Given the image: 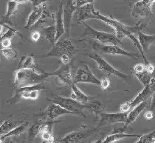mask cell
Instances as JSON below:
<instances>
[{"mask_svg": "<svg viewBox=\"0 0 155 143\" xmlns=\"http://www.w3.org/2000/svg\"><path fill=\"white\" fill-rule=\"evenodd\" d=\"M1 53L8 60H13L18 56L17 50L11 47L8 48H2Z\"/></svg>", "mask_w": 155, "mask_h": 143, "instance_id": "obj_30", "label": "cell"}, {"mask_svg": "<svg viewBox=\"0 0 155 143\" xmlns=\"http://www.w3.org/2000/svg\"><path fill=\"white\" fill-rule=\"evenodd\" d=\"M155 131L149 134H144L139 138V140L136 143H153V141L155 139L154 137Z\"/></svg>", "mask_w": 155, "mask_h": 143, "instance_id": "obj_31", "label": "cell"}, {"mask_svg": "<svg viewBox=\"0 0 155 143\" xmlns=\"http://www.w3.org/2000/svg\"><path fill=\"white\" fill-rule=\"evenodd\" d=\"M58 122L54 121H48V122H41V123L35 124L32 126L28 131V137L30 142H33L34 139L38 135H41L45 131L48 129H53V125Z\"/></svg>", "mask_w": 155, "mask_h": 143, "instance_id": "obj_14", "label": "cell"}, {"mask_svg": "<svg viewBox=\"0 0 155 143\" xmlns=\"http://www.w3.org/2000/svg\"><path fill=\"white\" fill-rule=\"evenodd\" d=\"M87 55L90 58L95 60L96 63H97L98 68L101 70L102 71L105 72V73L109 75H112L114 76V77H118V78L122 79V80H126V81H127L130 78V76L125 74V73H122V72L119 71L118 70L114 68L109 62H107L103 57L101 56L99 54H97V53H87Z\"/></svg>", "mask_w": 155, "mask_h": 143, "instance_id": "obj_6", "label": "cell"}, {"mask_svg": "<svg viewBox=\"0 0 155 143\" xmlns=\"http://www.w3.org/2000/svg\"><path fill=\"white\" fill-rule=\"evenodd\" d=\"M16 2L18 3V4H23V3L28 2H30V0H14Z\"/></svg>", "mask_w": 155, "mask_h": 143, "instance_id": "obj_44", "label": "cell"}, {"mask_svg": "<svg viewBox=\"0 0 155 143\" xmlns=\"http://www.w3.org/2000/svg\"><path fill=\"white\" fill-rule=\"evenodd\" d=\"M99 128V126L96 128L83 127L81 130L72 131L67 134L63 139L60 140V142L64 143H78L83 141L84 139L90 137Z\"/></svg>", "mask_w": 155, "mask_h": 143, "instance_id": "obj_8", "label": "cell"}, {"mask_svg": "<svg viewBox=\"0 0 155 143\" xmlns=\"http://www.w3.org/2000/svg\"><path fill=\"white\" fill-rule=\"evenodd\" d=\"M153 84V83H152ZM153 94V88L152 85H148L143 88V90L140 93L138 94V95L133 100L129 101V104H130L131 109H133L136 106L140 105L143 102H146L148 100L151 96H152Z\"/></svg>", "mask_w": 155, "mask_h": 143, "instance_id": "obj_16", "label": "cell"}, {"mask_svg": "<svg viewBox=\"0 0 155 143\" xmlns=\"http://www.w3.org/2000/svg\"><path fill=\"white\" fill-rule=\"evenodd\" d=\"M28 124H29V122H25L23 124H20V125L16 126L15 128H13V130H11L10 132H8V134H4V135H2L1 141H2L3 139H6V138L11 137H16V136L21 135V134H22L23 133L26 131L27 128L28 127Z\"/></svg>", "mask_w": 155, "mask_h": 143, "instance_id": "obj_23", "label": "cell"}, {"mask_svg": "<svg viewBox=\"0 0 155 143\" xmlns=\"http://www.w3.org/2000/svg\"><path fill=\"white\" fill-rule=\"evenodd\" d=\"M50 76H55L58 77L61 82L65 85H68L69 87H71V85H73V77H72L71 70L69 65H61V66L57 70H55L53 73H50Z\"/></svg>", "mask_w": 155, "mask_h": 143, "instance_id": "obj_13", "label": "cell"}, {"mask_svg": "<svg viewBox=\"0 0 155 143\" xmlns=\"http://www.w3.org/2000/svg\"><path fill=\"white\" fill-rule=\"evenodd\" d=\"M44 143H47V142H44Z\"/></svg>", "mask_w": 155, "mask_h": 143, "instance_id": "obj_47", "label": "cell"}, {"mask_svg": "<svg viewBox=\"0 0 155 143\" xmlns=\"http://www.w3.org/2000/svg\"><path fill=\"white\" fill-rule=\"evenodd\" d=\"M146 70V65L143 64H137L134 67V73H140Z\"/></svg>", "mask_w": 155, "mask_h": 143, "instance_id": "obj_34", "label": "cell"}, {"mask_svg": "<svg viewBox=\"0 0 155 143\" xmlns=\"http://www.w3.org/2000/svg\"><path fill=\"white\" fill-rule=\"evenodd\" d=\"M44 36H45L47 40L50 42V44L54 45L56 43V29L55 25H50L43 28Z\"/></svg>", "mask_w": 155, "mask_h": 143, "instance_id": "obj_24", "label": "cell"}, {"mask_svg": "<svg viewBox=\"0 0 155 143\" xmlns=\"http://www.w3.org/2000/svg\"><path fill=\"white\" fill-rule=\"evenodd\" d=\"M151 74H152V73H149L146 70H145V71L142 72V73H134V75L137 77V80L144 85V87L148 86V85H152V83L154 82V80H153Z\"/></svg>", "mask_w": 155, "mask_h": 143, "instance_id": "obj_25", "label": "cell"}, {"mask_svg": "<svg viewBox=\"0 0 155 143\" xmlns=\"http://www.w3.org/2000/svg\"><path fill=\"white\" fill-rule=\"evenodd\" d=\"M73 81L75 84L91 83L101 87V80L97 79L92 73L87 65H82L79 67L73 77Z\"/></svg>", "mask_w": 155, "mask_h": 143, "instance_id": "obj_7", "label": "cell"}, {"mask_svg": "<svg viewBox=\"0 0 155 143\" xmlns=\"http://www.w3.org/2000/svg\"><path fill=\"white\" fill-rule=\"evenodd\" d=\"M4 26L8 28V31H7L5 33L1 35V40L4 39H11V38H12L13 36H15V35L18 33V32L16 31L14 28H11L9 25H4Z\"/></svg>", "mask_w": 155, "mask_h": 143, "instance_id": "obj_32", "label": "cell"}, {"mask_svg": "<svg viewBox=\"0 0 155 143\" xmlns=\"http://www.w3.org/2000/svg\"><path fill=\"white\" fill-rule=\"evenodd\" d=\"M21 68H36V65L34 62V59L32 56H22L18 64V69Z\"/></svg>", "mask_w": 155, "mask_h": 143, "instance_id": "obj_27", "label": "cell"}, {"mask_svg": "<svg viewBox=\"0 0 155 143\" xmlns=\"http://www.w3.org/2000/svg\"><path fill=\"white\" fill-rule=\"evenodd\" d=\"M128 113H116V114H108V113L102 112L100 114V122L98 126L101 127L104 125H109L115 123H125L127 118Z\"/></svg>", "mask_w": 155, "mask_h": 143, "instance_id": "obj_11", "label": "cell"}, {"mask_svg": "<svg viewBox=\"0 0 155 143\" xmlns=\"http://www.w3.org/2000/svg\"><path fill=\"white\" fill-rule=\"evenodd\" d=\"M5 139V140L4 141V142H1V143H13L12 141H11V139H10V137H8V138H6V139Z\"/></svg>", "mask_w": 155, "mask_h": 143, "instance_id": "obj_45", "label": "cell"}, {"mask_svg": "<svg viewBox=\"0 0 155 143\" xmlns=\"http://www.w3.org/2000/svg\"><path fill=\"white\" fill-rule=\"evenodd\" d=\"M50 73H38L35 69L21 68L15 73L14 86L16 88H21L32 85L44 83L49 77Z\"/></svg>", "mask_w": 155, "mask_h": 143, "instance_id": "obj_1", "label": "cell"}, {"mask_svg": "<svg viewBox=\"0 0 155 143\" xmlns=\"http://www.w3.org/2000/svg\"><path fill=\"white\" fill-rule=\"evenodd\" d=\"M72 57L68 56V55H64L63 56H61L60 58V61L61 65H69L70 61H71Z\"/></svg>", "mask_w": 155, "mask_h": 143, "instance_id": "obj_35", "label": "cell"}, {"mask_svg": "<svg viewBox=\"0 0 155 143\" xmlns=\"http://www.w3.org/2000/svg\"><path fill=\"white\" fill-rule=\"evenodd\" d=\"M47 1H48V0H30V2H32V5H33V7L34 8H38V7L43 5Z\"/></svg>", "mask_w": 155, "mask_h": 143, "instance_id": "obj_37", "label": "cell"}, {"mask_svg": "<svg viewBox=\"0 0 155 143\" xmlns=\"http://www.w3.org/2000/svg\"><path fill=\"white\" fill-rule=\"evenodd\" d=\"M110 86V81L107 78H103L101 80V87L104 90L107 89L108 87Z\"/></svg>", "mask_w": 155, "mask_h": 143, "instance_id": "obj_36", "label": "cell"}, {"mask_svg": "<svg viewBox=\"0 0 155 143\" xmlns=\"http://www.w3.org/2000/svg\"><path fill=\"white\" fill-rule=\"evenodd\" d=\"M83 24L85 27V32L84 35L90 36L91 38L95 39L100 43L104 44H109V45H123L122 42L120 40L117 36L114 34H111L109 33H105V32L99 31L97 30L94 29L90 25H87L85 22H84Z\"/></svg>", "mask_w": 155, "mask_h": 143, "instance_id": "obj_4", "label": "cell"}, {"mask_svg": "<svg viewBox=\"0 0 155 143\" xmlns=\"http://www.w3.org/2000/svg\"><path fill=\"white\" fill-rule=\"evenodd\" d=\"M146 70L150 73H152L154 71V66L153 65H151V63H149V65H146Z\"/></svg>", "mask_w": 155, "mask_h": 143, "instance_id": "obj_42", "label": "cell"}, {"mask_svg": "<svg viewBox=\"0 0 155 143\" xmlns=\"http://www.w3.org/2000/svg\"><path fill=\"white\" fill-rule=\"evenodd\" d=\"M1 45L2 48H8L11 46V39H4L1 40Z\"/></svg>", "mask_w": 155, "mask_h": 143, "instance_id": "obj_39", "label": "cell"}, {"mask_svg": "<svg viewBox=\"0 0 155 143\" xmlns=\"http://www.w3.org/2000/svg\"><path fill=\"white\" fill-rule=\"evenodd\" d=\"M66 114H73L72 112L66 110L64 107L55 103H52L48 106V109L44 114V119H46L48 121H53L55 119L58 118L61 116L66 115Z\"/></svg>", "mask_w": 155, "mask_h": 143, "instance_id": "obj_12", "label": "cell"}, {"mask_svg": "<svg viewBox=\"0 0 155 143\" xmlns=\"http://www.w3.org/2000/svg\"><path fill=\"white\" fill-rule=\"evenodd\" d=\"M72 4L73 5L78 9L81 7L86 5L87 4H90V3H93L95 0H72Z\"/></svg>", "mask_w": 155, "mask_h": 143, "instance_id": "obj_33", "label": "cell"}, {"mask_svg": "<svg viewBox=\"0 0 155 143\" xmlns=\"http://www.w3.org/2000/svg\"><path fill=\"white\" fill-rule=\"evenodd\" d=\"M145 118L146 119H149V120L153 118V113L151 111H147L145 114Z\"/></svg>", "mask_w": 155, "mask_h": 143, "instance_id": "obj_43", "label": "cell"}, {"mask_svg": "<svg viewBox=\"0 0 155 143\" xmlns=\"http://www.w3.org/2000/svg\"><path fill=\"white\" fill-rule=\"evenodd\" d=\"M70 87H71L72 89V99L76 100L77 102H80V103L83 104V105H86L87 102H89L88 96L83 93V92L76 86V84H73V85H71Z\"/></svg>", "mask_w": 155, "mask_h": 143, "instance_id": "obj_22", "label": "cell"}, {"mask_svg": "<svg viewBox=\"0 0 155 143\" xmlns=\"http://www.w3.org/2000/svg\"><path fill=\"white\" fill-rule=\"evenodd\" d=\"M142 135L139 134H125L124 131H119V132L114 133V134H110L107 136L105 139L103 140V143H113L117 141L120 140V139H124L126 137H137L140 138Z\"/></svg>", "mask_w": 155, "mask_h": 143, "instance_id": "obj_20", "label": "cell"}, {"mask_svg": "<svg viewBox=\"0 0 155 143\" xmlns=\"http://www.w3.org/2000/svg\"><path fill=\"white\" fill-rule=\"evenodd\" d=\"M138 40L142 45L144 52H147L149 50L150 45L155 43V35H147L143 33L142 31H140L137 33Z\"/></svg>", "mask_w": 155, "mask_h": 143, "instance_id": "obj_21", "label": "cell"}, {"mask_svg": "<svg viewBox=\"0 0 155 143\" xmlns=\"http://www.w3.org/2000/svg\"><path fill=\"white\" fill-rule=\"evenodd\" d=\"M55 29H56V42L58 41L61 36L65 33L66 28L64 24V8L63 4L61 3L55 15Z\"/></svg>", "mask_w": 155, "mask_h": 143, "instance_id": "obj_15", "label": "cell"}, {"mask_svg": "<svg viewBox=\"0 0 155 143\" xmlns=\"http://www.w3.org/2000/svg\"><path fill=\"white\" fill-rule=\"evenodd\" d=\"M45 88V86L44 83L21 88H16L14 96L8 100V102L10 105H12L17 103L21 100H30V94L33 90H41Z\"/></svg>", "mask_w": 155, "mask_h": 143, "instance_id": "obj_9", "label": "cell"}, {"mask_svg": "<svg viewBox=\"0 0 155 143\" xmlns=\"http://www.w3.org/2000/svg\"><path fill=\"white\" fill-rule=\"evenodd\" d=\"M76 11L77 8L73 5L72 0H67L65 8L64 9V19L66 31H67L68 35H70V23H71L72 16Z\"/></svg>", "mask_w": 155, "mask_h": 143, "instance_id": "obj_18", "label": "cell"}, {"mask_svg": "<svg viewBox=\"0 0 155 143\" xmlns=\"http://www.w3.org/2000/svg\"><path fill=\"white\" fill-rule=\"evenodd\" d=\"M40 37H41V35H40L39 32L38 31L33 32V33L31 34V36H30V38H31L32 41L33 42H38V40H39Z\"/></svg>", "mask_w": 155, "mask_h": 143, "instance_id": "obj_40", "label": "cell"}, {"mask_svg": "<svg viewBox=\"0 0 155 143\" xmlns=\"http://www.w3.org/2000/svg\"><path fill=\"white\" fill-rule=\"evenodd\" d=\"M76 51L75 47L72 45L71 41L69 39L60 40L56 42L53 48L45 55H39L37 57H58L61 58L64 55H68L72 57Z\"/></svg>", "mask_w": 155, "mask_h": 143, "instance_id": "obj_3", "label": "cell"}, {"mask_svg": "<svg viewBox=\"0 0 155 143\" xmlns=\"http://www.w3.org/2000/svg\"><path fill=\"white\" fill-rule=\"evenodd\" d=\"M93 143H103V140H102L101 138V139H99L98 140L95 141V142H93Z\"/></svg>", "mask_w": 155, "mask_h": 143, "instance_id": "obj_46", "label": "cell"}, {"mask_svg": "<svg viewBox=\"0 0 155 143\" xmlns=\"http://www.w3.org/2000/svg\"><path fill=\"white\" fill-rule=\"evenodd\" d=\"M50 100L53 102V103H55L57 105H60L61 107L72 112L75 115L86 117V116L84 115L83 113V110L84 108H86V105L77 102L76 100H73V99L67 98V97H61L59 95L53 94V95H52Z\"/></svg>", "mask_w": 155, "mask_h": 143, "instance_id": "obj_2", "label": "cell"}, {"mask_svg": "<svg viewBox=\"0 0 155 143\" xmlns=\"http://www.w3.org/2000/svg\"><path fill=\"white\" fill-rule=\"evenodd\" d=\"M18 5L19 4L16 2V1H14V0H11V1L8 2V5H7V12L5 16V21L10 22V18L13 15L16 14Z\"/></svg>", "mask_w": 155, "mask_h": 143, "instance_id": "obj_28", "label": "cell"}, {"mask_svg": "<svg viewBox=\"0 0 155 143\" xmlns=\"http://www.w3.org/2000/svg\"><path fill=\"white\" fill-rule=\"evenodd\" d=\"M131 110V106L129 104V102H126L123 103L120 106V112L128 113Z\"/></svg>", "mask_w": 155, "mask_h": 143, "instance_id": "obj_38", "label": "cell"}, {"mask_svg": "<svg viewBox=\"0 0 155 143\" xmlns=\"http://www.w3.org/2000/svg\"><path fill=\"white\" fill-rule=\"evenodd\" d=\"M16 127V124L13 122L12 119H5L4 122H2L1 125H0V134H1V136L8 134V132H10V131L13 130Z\"/></svg>", "mask_w": 155, "mask_h": 143, "instance_id": "obj_29", "label": "cell"}, {"mask_svg": "<svg viewBox=\"0 0 155 143\" xmlns=\"http://www.w3.org/2000/svg\"><path fill=\"white\" fill-rule=\"evenodd\" d=\"M146 106H147V101L142 102V103H140V105L136 106L135 107H134L131 111H129V114H128L127 116V118H126L125 123H124V128L121 129V131H124V130H125L129 124L132 123L133 122H134V121L136 120V119L139 117L140 114L143 112V111L146 108Z\"/></svg>", "mask_w": 155, "mask_h": 143, "instance_id": "obj_19", "label": "cell"}, {"mask_svg": "<svg viewBox=\"0 0 155 143\" xmlns=\"http://www.w3.org/2000/svg\"><path fill=\"white\" fill-rule=\"evenodd\" d=\"M152 88H153V94H152V99H151V109L155 108V83L153 82L152 84Z\"/></svg>", "mask_w": 155, "mask_h": 143, "instance_id": "obj_41", "label": "cell"}, {"mask_svg": "<svg viewBox=\"0 0 155 143\" xmlns=\"http://www.w3.org/2000/svg\"><path fill=\"white\" fill-rule=\"evenodd\" d=\"M86 108L89 110L91 113L98 115L102 113L103 110V104L100 101H92L90 102H87L86 104Z\"/></svg>", "mask_w": 155, "mask_h": 143, "instance_id": "obj_26", "label": "cell"}, {"mask_svg": "<svg viewBox=\"0 0 155 143\" xmlns=\"http://www.w3.org/2000/svg\"><path fill=\"white\" fill-rule=\"evenodd\" d=\"M93 49L95 51L98 52L99 53H105V54H110V55H120V56L131 57L134 59H139L140 58L138 53H131V52L126 51L121 48L118 45H101L97 43V42H95L93 43Z\"/></svg>", "mask_w": 155, "mask_h": 143, "instance_id": "obj_5", "label": "cell"}, {"mask_svg": "<svg viewBox=\"0 0 155 143\" xmlns=\"http://www.w3.org/2000/svg\"><path fill=\"white\" fill-rule=\"evenodd\" d=\"M45 11V5L38 7V8H34V10L32 11V13L28 16V22H27V24L25 27V29H31L32 28H33V26L42 18Z\"/></svg>", "mask_w": 155, "mask_h": 143, "instance_id": "obj_17", "label": "cell"}, {"mask_svg": "<svg viewBox=\"0 0 155 143\" xmlns=\"http://www.w3.org/2000/svg\"><path fill=\"white\" fill-rule=\"evenodd\" d=\"M150 0H141L134 4L131 16L135 18L152 17V10Z\"/></svg>", "mask_w": 155, "mask_h": 143, "instance_id": "obj_10", "label": "cell"}]
</instances>
